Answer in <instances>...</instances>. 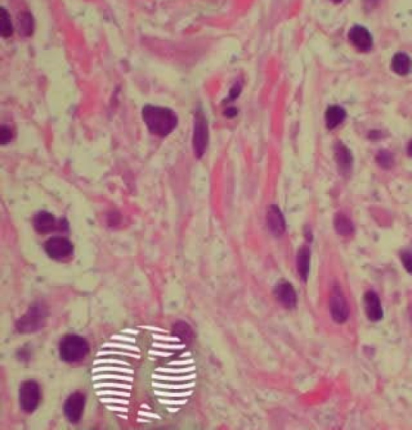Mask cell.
<instances>
[{"instance_id":"obj_18","label":"cell","mask_w":412,"mask_h":430,"mask_svg":"<svg viewBox=\"0 0 412 430\" xmlns=\"http://www.w3.org/2000/svg\"><path fill=\"white\" fill-rule=\"evenodd\" d=\"M334 226L336 232L340 236H346L354 232V226L350 219L342 212L337 213L334 216Z\"/></svg>"},{"instance_id":"obj_10","label":"cell","mask_w":412,"mask_h":430,"mask_svg":"<svg viewBox=\"0 0 412 430\" xmlns=\"http://www.w3.org/2000/svg\"><path fill=\"white\" fill-rule=\"evenodd\" d=\"M267 227L271 235L279 237L286 231V220L280 208L275 205H271L267 211Z\"/></svg>"},{"instance_id":"obj_23","label":"cell","mask_w":412,"mask_h":430,"mask_svg":"<svg viewBox=\"0 0 412 430\" xmlns=\"http://www.w3.org/2000/svg\"><path fill=\"white\" fill-rule=\"evenodd\" d=\"M196 374L192 375H185V376H169V375H152V378L158 380L165 381H173V382H177V381H187L191 380L196 378Z\"/></svg>"},{"instance_id":"obj_21","label":"cell","mask_w":412,"mask_h":430,"mask_svg":"<svg viewBox=\"0 0 412 430\" xmlns=\"http://www.w3.org/2000/svg\"><path fill=\"white\" fill-rule=\"evenodd\" d=\"M173 333L175 336H177L181 340H185L187 342L191 341L192 338V331L190 326L187 324L186 322L179 321L173 326Z\"/></svg>"},{"instance_id":"obj_11","label":"cell","mask_w":412,"mask_h":430,"mask_svg":"<svg viewBox=\"0 0 412 430\" xmlns=\"http://www.w3.org/2000/svg\"><path fill=\"white\" fill-rule=\"evenodd\" d=\"M275 295L285 308L293 309L297 306V294L289 281H279L275 285Z\"/></svg>"},{"instance_id":"obj_24","label":"cell","mask_w":412,"mask_h":430,"mask_svg":"<svg viewBox=\"0 0 412 430\" xmlns=\"http://www.w3.org/2000/svg\"><path fill=\"white\" fill-rule=\"evenodd\" d=\"M154 387L164 389H186L194 387V382L192 383L183 384V385H168V384L159 383V382H153L152 383Z\"/></svg>"},{"instance_id":"obj_41","label":"cell","mask_w":412,"mask_h":430,"mask_svg":"<svg viewBox=\"0 0 412 430\" xmlns=\"http://www.w3.org/2000/svg\"><path fill=\"white\" fill-rule=\"evenodd\" d=\"M241 90V85H240V83H237V84H236V85H234L231 89H230V99L234 100V99H237V98L239 96Z\"/></svg>"},{"instance_id":"obj_6","label":"cell","mask_w":412,"mask_h":430,"mask_svg":"<svg viewBox=\"0 0 412 430\" xmlns=\"http://www.w3.org/2000/svg\"><path fill=\"white\" fill-rule=\"evenodd\" d=\"M330 314L333 320L338 324L347 321L349 316V307L339 285H334L329 302Z\"/></svg>"},{"instance_id":"obj_1","label":"cell","mask_w":412,"mask_h":430,"mask_svg":"<svg viewBox=\"0 0 412 430\" xmlns=\"http://www.w3.org/2000/svg\"><path fill=\"white\" fill-rule=\"evenodd\" d=\"M142 116L148 130L159 137L171 134L178 123L176 113L164 106L146 105L142 110Z\"/></svg>"},{"instance_id":"obj_15","label":"cell","mask_w":412,"mask_h":430,"mask_svg":"<svg viewBox=\"0 0 412 430\" xmlns=\"http://www.w3.org/2000/svg\"><path fill=\"white\" fill-rule=\"evenodd\" d=\"M310 249L308 246H302L299 249L297 257V270L303 281H307L310 269Z\"/></svg>"},{"instance_id":"obj_42","label":"cell","mask_w":412,"mask_h":430,"mask_svg":"<svg viewBox=\"0 0 412 430\" xmlns=\"http://www.w3.org/2000/svg\"><path fill=\"white\" fill-rule=\"evenodd\" d=\"M112 340H119V341H123V342L132 343L135 344L136 342V339L132 338L129 336H120V335H114L111 336Z\"/></svg>"},{"instance_id":"obj_22","label":"cell","mask_w":412,"mask_h":430,"mask_svg":"<svg viewBox=\"0 0 412 430\" xmlns=\"http://www.w3.org/2000/svg\"><path fill=\"white\" fill-rule=\"evenodd\" d=\"M376 162L382 168L385 170L391 169L394 164V157L392 154L387 150H381L376 155Z\"/></svg>"},{"instance_id":"obj_28","label":"cell","mask_w":412,"mask_h":430,"mask_svg":"<svg viewBox=\"0 0 412 430\" xmlns=\"http://www.w3.org/2000/svg\"><path fill=\"white\" fill-rule=\"evenodd\" d=\"M102 348H115L119 349L132 351V352H140V348L136 346L130 345V344H121V343H106L102 345Z\"/></svg>"},{"instance_id":"obj_14","label":"cell","mask_w":412,"mask_h":430,"mask_svg":"<svg viewBox=\"0 0 412 430\" xmlns=\"http://www.w3.org/2000/svg\"><path fill=\"white\" fill-rule=\"evenodd\" d=\"M33 225L35 229L39 233H48L56 229L57 220L51 213L42 211L34 217Z\"/></svg>"},{"instance_id":"obj_47","label":"cell","mask_w":412,"mask_h":430,"mask_svg":"<svg viewBox=\"0 0 412 430\" xmlns=\"http://www.w3.org/2000/svg\"><path fill=\"white\" fill-rule=\"evenodd\" d=\"M140 328H142V329H146V330H152V331L155 332H161V333H167V330H164V329H161V328L159 327H154V326H140Z\"/></svg>"},{"instance_id":"obj_49","label":"cell","mask_w":412,"mask_h":430,"mask_svg":"<svg viewBox=\"0 0 412 430\" xmlns=\"http://www.w3.org/2000/svg\"><path fill=\"white\" fill-rule=\"evenodd\" d=\"M123 333H127V334H131V335H138L139 334V331L136 330H132V329H124V330H122Z\"/></svg>"},{"instance_id":"obj_3","label":"cell","mask_w":412,"mask_h":430,"mask_svg":"<svg viewBox=\"0 0 412 430\" xmlns=\"http://www.w3.org/2000/svg\"><path fill=\"white\" fill-rule=\"evenodd\" d=\"M46 309L37 303L28 309V311L16 322V330L22 334L37 331L43 326L46 317Z\"/></svg>"},{"instance_id":"obj_43","label":"cell","mask_w":412,"mask_h":430,"mask_svg":"<svg viewBox=\"0 0 412 430\" xmlns=\"http://www.w3.org/2000/svg\"><path fill=\"white\" fill-rule=\"evenodd\" d=\"M194 363V360H175V361L170 362L169 363V365L170 366H184V365H189V364H192V363Z\"/></svg>"},{"instance_id":"obj_39","label":"cell","mask_w":412,"mask_h":430,"mask_svg":"<svg viewBox=\"0 0 412 430\" xmlns=\"http://www.w3.org/2000/svg\"><path fill=\"white\" fill-rule=\"evenodd\" d=\"M17 357L21 361L28 362L31 358V355H30V352L28 349L22 348V349L18 351Z\"/></svg>"},{"instance_id":"obj_4","label":"cell","mask_w":412,"mask_h":430,"mask_svg":"<svg viewBox=\"0 0 412 430\" xmlns=\"http://www.w3.org/2000/svg\"><path fill=\"white\" fill-rule=\"evenodd\" d=\"M208 138V126L205 115L202 110H198L195 115L194 130L192 138V145L195 155L198 159L202 158L205 153Z\"/></svg>"},{"instance_id":"obj_35","label":"cell","mask_w":412,"mask_h":430,"mask_svg":"<svg viewBox=\"0 0 412 430\" xmlns=\"http://www.w3.org/2000/svg\"><path fill=\"white\" fill-rule=\"evenodd\" d=\"M99 364H118V365L129 366V363L120 360H113V359H103V360H96L94 361V365H99Z\"/></svg>"},{"instance_id":"obj_56","label":"cell","mask_w":412,"mask_h":430,"mask_svg":"<svg viewBox=\"0 0 412 430\" xmlns=\"http://www.w3.org/2000/svg\"><path fill=\"white\" fill-rule=\"evenodd\" d=\"M411 319H412V313H411Z\"/></svg>"},{"instance_id":"obj_46","label":"cell","mask_w":412,"mask_h":430,"mask_svg":"<svg viewBox=\"0 0 412 430\" xmlns=\"http://www.w3.org/2000/svg\"><path fill=\"white\" fill-rule=\"evenodd\" d=\"M138 414L140 415L141 416H144V417H149V418H154V419H161L160 416L158 414H155V413H147V412H144V411H140Z\"/></svg>"},{"instance_id":"obj_32","label":"cell","mask_w":412,"mask_h":430,"mask_svg":"<svg viewBox=\"0 0 412 430\" xmlns=\"http://www.w3.org/2000/svg\"><path fill=\"white\" fill-rule=\"evenodd\" d=\"M107 355H118V356H128V357L140 359V355L130 353V352H118V351H100L97 353L96 356H107Z\"/></svg>"},{"instance_id":"obj_50","label":"cell","mask_w":412,"mask_h":430,"mask_svg":"<svg viewBox=\"0 0 412 430\" xmlns=\"http://www.w3.org/2000/svg\"><path fill=\"white\" fill-rule=\"evenodd\" d=\"M407 154L410 157H412V140L409 142L408 147H407Z\"/></svg>"},{"instance_id":"obj_53","label":"cell","mask_w":412,"mask_h":430,"mask_svg":"<svg viewBox=\"0 0 412 430\" xmlns=\"http://www.w3.org/2000/svg\"><path fill=\"white\" fill-rule=\"evenodd\" d=\"M140 407H141V409H148V410H151V408H150L148 405H146V404H143V405H141V406Z\"/></svg>"},{"instance_id":"obj_17","label":"cell","mask_w":412,"mask_h":430,"mask_svg":"<svg viewBox=\"0 0 412 430\" xmlns=\"http://www.w3.org/2000/svg\"><path fill=\"white\" fill-rule=\"evenodd\" d=\"M346 118V111L342 106H330L325 112L326 126L329 130L339 126Z\"/></svg>"},{"instance_id":"obj_48","label":"cell","mask_w":412,"mask_h":430,"mask_svg":"<svg viewBox=\"0 0 412 430\" xmlns=\"http://www.w3.org/2000/svg\"><path fill=\"white\" fill-rule=\"evenodd\" d=\"M225 114H226V116L227 117V118H234V116L237 115V109L234 108V107L227 109V110L225 111Z\"/></svg>"},{"instance_id":"obj_13","label":"cell","mask_w":412,"mask_h":430,"mask_svg":"<svg viewBox=\"0 0 412 430\" xmlns=\"http://www.w3.org/2000/svg\"><path fill=\"white\" fill-rule=\"evenodd\" d=\"M334 158L340 171L343 175H346L351 171L353 165V155L350 150L342 141H338L334 145Z\"/></svg>"},{"instance_id":"obj_2","label":"cell","mask_w":412,"mask_h":430,"mask_svg":"<svg viewBox=\"0 0 412 430\" xmlns=\"http://www.w3.org/2000/svg\"><path fill=\"white\" fill-rule=\"evenodd\" d=\"M89 349L87 340L76 335L65 336L60 342V356L61 360L67 363H76L83 360L88 353Z\"/></svg>"},{"instance_id":"obj_25","label":"cell","mask_w":412,"mask_h":430,"mask_svg":"<svg viewBox=\"0 0 412 430\" xmlns=\"http://www.w3.org/2000/svg\"><path fill=\"white\" fill-rule=\"evenodd\" d=\"M101 371H113V372H120V373L133 374L134 371L129 368H123L119 367H98L93 369V373H98Z\"/></svg>"},{"instance_id":"obj_7","label":"cell","mask_w":412,"mask_h":430,"mask_svg":"<svg viewBox=\"0 0 412 430\" xmlns=\"http://www.w3.org/2000/svg\"><path fill=\"white\" fill-rule=\"evenodd\" d=\"M73 250L74 247L72 242L63 236H53L45 243L46 254L49 258L57 261L65 259L72 255Z\"/></svg>"},{"instance_id":"obj_40","label":"cell","mask_w":412,"mask_h":430,"mask_svg":"<svg viewBox=\"0 0 412 430\" xmlns=\"http://www.w3.org/2000/svg\"><path fill=\"white\" fill-rule=\"evenodd\" d=\"M159 402L163 405H185L188 402V400H180V401H173V400H166V399H159Z\"/></svg>"},{"instance_id":"obj_30","label":"cell","mask_w":412,"mask_h":430,"mask_svg":"<svg viewBox=\"0 0 412 430\" xmlns=\"http://www.w3.org/2000/svg\"><path fill=\"white\" fill-rule=\"evenodd\" d=\"M95 389L99 388H118V389H132V385H126V384L114 383V382H101L94 385Z\"/></svg>"},{"instance_id":"obj_29","label":"cell","mask_w":412,"mask_h":430,"mask_svg":"<svg viewBox=\"0 0 412 430\" xmlns=\"http://www.w3.org/2000/svg\"><path fill=\"white\" fill-rule=\"evenodd\" d=\"M12 138V133L10 128L8 127V126L3 125L1 126V130H0V144L2 145H6V144L10 142Z\"/></svg>"},{"instance_id":"obj_16","label":"cell","mask_w":412,"mask_h":430,"mask_svg":"<svg viewBox=\"0 0 412 430\" xmlns=\"http://www.w3.org/2000/svg\"><path fill=\"white\" fill-rule=\"evenodd\" d=\"M412 67V61L410 56L403 52L395 53L392 57L391 68L396 74L405 76L410 73Z\"/></svg>"},{"instance_id":"obj_45","label":"cell","mask_w":412,"mask_h":430,"mask_svg":"<svg viewBox=\"0 0 412 430\" xmlns=\"http://www.w3.org/2000/svg\"><path fill=\"white\" fill-rule=\"evenodd\" d=\"M106 409L110 411H116V412H122V413H128V409L125 407L114 406V405H106Z\"/></svg>"},{"instance_id":"obj_55","label":"cell","mask_w":412,"mask_h":430,"mask_svg":"<svg viewBox=\"0 0 412 430\" xmlns=\"http://www.w3.org/2000/svg\"><path fill=\"white\" fill-rule=\"evenodd\" d=\"M118 416H119L121 418L124 419V420H128V416H125V415L118 414Z\"/></svg>"},{"instance_id":"obj_19","label":"cell","mask_w":412,"mask_h":430,"mask_svg":"<svg viewBox=\"0 0 412 430\" xmlns=\"http://www.w3.org/2000/svg\"><path fill=\"white\" fill-rule=\"evenodd\" d=\"M13 33V26L10 14L7 9L0 8V34L4 38H9Z\"/></svg>"},{"instance_id":"obj_27","label":"cell","mask_w":412,"mask_h":430,"mask_svg":"<svg viewBox=\"0 0 412 430\" xmlns=\"http://www.w3.org/2000/svg\"><path fill=\"white\" fill-rule=\"evenodd\" d=\"M93 380H101V379H116V380L128 381V382H132L133 378L131 376H127V375H97L93 376Z\"/></svg>"},{"instance_id":"obj_44","label":"cell","mask_w":412,"mask_h":430,"mask_svg":"<svg viewBox=\"0 0 412 430\" xmlns=\"http://www.w3.org/2000/svg\"><path fill=\"white\" fill-rule=\"evenodd\" d=\"M149 354L151 356H161V357H169V356H173L172 352H159L155 350H150Z\"/></svg>"},{"instance_id":"obj_8","label":"cell","mask_w":412,"mask_h":430,"mask_svg":"<svg viewBox=\"0 0 412 430\" xmlns=\"http://www.w3.org/2000/svg\"><path fill=\"white\" fill-rule=\"evenodd\" d=\"M86 397L84 394L77 392L71 394L64 404V414L66 418L72 423H77L80 421L84 411Z\"/></svg>"},{"instance_id":"obj_9","label":"cell","mask_w":412,"mask_h":430,"mask_svg":"<svg viewBox=\"0 0 412 430\" xmlns=\"http://www.w3.org/2000/svg\"><path fill=\"white\" fill-rule=\"evenodd\" d=\"M348 37L349 41L358 51L368 53L372 49L373 38L369 30L364 26L358 24L353 26L349 30Z\"/></svg>"},{"instance_id":"obj_37","label":"cell","mask_w":412,"mask_h":430,"mask_svg":"<svg viewBox=\"0 0 412 430\" xmlns=\"http://www.w3.org/2000/svg\"><path fill=\"white\" fill-rule=\"evenodd\" d=\"M152 337H153L154 340H162V341H167V342H179V341H181V339L177 336H166L153 334Z\"/></svg>"},{"instance_id":"obj_52","label":"cell","mask_w":412,"mask_h":430,"mask_svg":"<svg viewBox=\"0 0 412 430\" xmlns=\"http://www.w3.org/2000/svg\"><path fill=\"white\" fill-rule=\"evenodd\" d=\"M137 421H138V422H140V423H147V422H151V420H144V419H140V418L137 419Z\"/></svg>"},{"instance_id":"obj_26","label":"cell","mask_w":412,"mask_h":430,"mask_svg":"<svg viewBox=\"0 0 412 430\" xmlns=\"http://www.w3.org/2000/svg\"><path fill=\"white\" fill-rule=\"evenodd\" d=\"M196 370V367H185V368H164V367H158L155 371L159 372H163V373L170 374H181V373H189L191 371H193Z\"/></svg>"},{"instance_id":"obj_5","label":"cell","mask_w":412,"mask_h":430,"mask_svg":"<svg viewBox=\"0 0 412 430\" xmlns=\"http://www.w3.org/2000/svg\"><path fill=\"white\" fill-rule=\"evenodd\" d=\"M40 387L34 380L24 381L20 385V403L22 410L27 413H33L40 401Z\"/></svg>"},{"instance_id":"obj_54","label":"cell","mask_w":412,"mask_h":430,"mask_svg":"<svg viewBox=\"0 0 412 430\" xmlns=\"http://www.w3.org/2000/svg\"><path fill=\"white\" fill-rule=\"evenodd\" d=\"M189 356H191L190 352H185L181 355V357H189Z\"/></svg>"},{"instance_id":"obj_31","label":"cell","mask_w":412,"mask_h":430,"mask_svg":"<svg viewBox=\"0 0 412 430\" xmlns=\"http://www.w3.org/2000/svg\"><path fill=\"white\" fill-rule=\"evenodd\" d=\"M155 395L166 397H186L192 395V391L181 392V393H169V392L158 391L155 390Z\"/></svg>"},{"instance_id":"obj_34","label":"cell","mask_w":412,"mask_h":430,"mask_svg":"<svg viewBox=\"0 0 412 430\" xmlns=\"http://www.w3.org/2000/svg\"><path fill=\"white\" fill-rule=\"evenodd\" d=\"M154 348H162V349L181 350L185 348V344H168L162 343H153Z\"/></svg>"},{"instance_id":"obj_20","label":"cell","mask_w":412,"mask_h":430,"mask_svg":"<svg viewBox=\"0 0 412 430\" xmlns=\"http://www.w3.org/2000/svg\"><path fill=\"white\" fill-rule=\"evenodd\" d=\"M35 28L33 16L29 12H24L20 16V30L24 36H31Z\"/></svg>"},{"instance_id":"obj_38","label":"cell","mask_w":412,"mask_h":430,"mask_svg":"<svg viewBox=\"0 0 412 430\" xmlns=\"http://www.w3.org/2000/svg\"><path fill=\"white\" fill-rule=\"evenodd\" d=\"M100 401L106 404H120V405H128L129 401L124 399L118 398H101Z\"/></svg>"},{"instance_id":"obj_12","label":"cell","mask_w":412,"mask_h":430,"mask_svg":"<svg viewBox=\"0 0 412 430\" xmlns=\"http://www.w3.org/2000/svg\"><path fill=\"white\" fill-rule=\"evenodd\" d=\"M364 305L367 318L372 322H378L383 318V310L382 308L379 295L373 291H367L364 295Z\"/></svg>"},{"instance_id":"obj_51","label":"cell","mask_w":412,"mask_h":430,"mask_svg":"<svg viewBox=\"0 0 412 430\" xmlns=\"http://www.w3.org/2000/svg\"><path fill=\"white\" fill-rule=\"evenodd\" d=\"M167 410L169 411V413H177L180 410V409H178V408H167Z\"/></svg>"},{"instance_id":"obj_36","label":"cell","mask_w":412,"mask_h":430,"mask_svg":"<svg viewBox=\"0 0 412 430\" xmlns=\"http://www.w3.org/2000/svg\"><path fill=\"white\" fill-rule=\"evenodd\" d=\"M97 396H118V397H129L131 396L127 392L113 391V390H102L96 392Z\"/></svg>"},{"instance_id":"obj_33","label":"cell","mask_w":412,"mask_h":430,"mask_svg":"<svg viewBox=\"0 0 412 430\" xmlns=\"http://www.w3.org/2000/svg\"><path fill=\"white\" fill-rule=\"evenodd\" d=\"M402 262L406 271L412 274V253L406 252L402 254Z\"/></svg>"}]
</instances>
